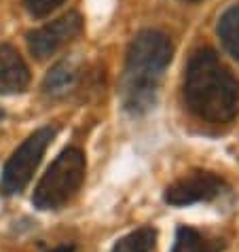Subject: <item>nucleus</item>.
Segmentation results:
<instances>
[{
    "label": "nucleus",
    "mask_w": 239,
    "mask_h": 252,
    "mask_svg": "<svg viewBox=\"0 0 239 252\" xmlns=\"http://www.w3.org/2000/svg\"><path fill=\"white\" fill-rule=\"evenodd\" d=\"M218 36H220L224 49L239 60V4L231 6L218 22Z\"/></svg>",
    "instance_id": "9b49d317"
},
{
    "label": "nucleus",
    "mask_w": 239,
    "mask_h": 252,
    "mask_svg": "<svg viewBox=\"0 0 239 252\" xmlns=\"http://www.w3.org/2000/svg\"><path fill=\"white\" fill-rule=\"evenodd\" d=\"M154 244H157V231L152 227H140L117 240L112 252H152Z\"/></svg>",
    "instance_id": "9d476101"
},
{
    "label": "nucleus",
    "mask_w": 239,
    "mask_h": 252,
    "mask_svg": "<svg viewBox=\"0 0 239 252\" xmlns=\"http://www.w3.org/2000/svg\"><path fill=\"white\" fill-rule=\"evenodd\" d=\"M2 119H4V113H2V108H0V121H2Z\"/></svg>",
    "instance_id": "4468645a"
},
{
    "label": "nucleus",
    "mask_w": 239,
    "mask_h": 252,
    "mask_svg": "<svg viewBox=\"0 0 239 252\" xmlns=\"http://www.w3.org/2000/svg\"><path fill=\"white\" fill-rule=\"evenodd\" d=\"M184 102L208 123H229L239 110V81L212 49H199L186 66Z\"/></svg>",
    "instance_id": "f257e3e1"
},
{
    "label": "nucleus",
    "mask_w": 239,
    "mask_h": 252,
    "mask_svg": "<svg viewBox=\"0 0 239 252\" xmlns=\"http://www.w3.org/2000/svg\"><path fill=\"white\" fill-rule=\"evenodd\" d=\"M85 180V155L79 149H66L45 172L34 189L32 204L38 210H60L74 197Z\"/></svg>",
    "instance_id": "7ed1b4c3"
},
{
    "label": "nucleus",
    "mask_w": 239,
    "mask_h": 252,
    "mask_svg": "<svg viewBox=\"0 0 239 252\" xmlns=\"http://www.w3.org/2000/svg\"><path fill=\"white\" fill-rule=\"evenodd\" d=\"M224 180L212 172H191L184 178L167 187L165 201L170 206H191L199 201H212L224 193Z\"/></svg>",
    "instance_id": "39448f33"
},
{
    "label": "nucleus",
    "mask_w": 239,
    "mask_h": 252,
    "mask_svg": "<svg viewBox=\"0 0 239 252\" xmlns=\"http://www.w3.org/2000/svg\"><path fill=\"white\" fill-rule=\"evenodd\" d=\"M55 136L53 127H40L13 153L11 159L6 161L2 170V180H0V191L4 195H15L22 193L32 180L34 172L43 159L47 146L51 144Z\"/></svg>",
    "instance_id": "20e7f679"
},
{
    "label": "nucleus",
    "mask_w": 239,
    "mask_h": 252,
    "mask_svg": "<svg viewBox=\"0 0 239 252\" xmlns=\"http://www.w3.org/2000/svg\"><path fill=\"white\" fill-rule=\"evenodd\" d=\"M81 30H83V19L79 13H66L55 22L28 34V47H30L34 58L45 60L66 43H70L72 38L79 36Z\"/></svg>",
    "instance_id": "423d86ee"
},
{
    "label": "nucleus",
    "mask_w": 239,
    "mask_h": 252,
    "mask_svg": "<svg viewBox=\"0 0 239 252\" xmlns=\"http://www.w3.org/2000/svg\"><path fill=\"white\" fill-rule=\"evenodd\" d=\"M222 248L224 242L220 237L203 233V231L193 229L188 225H180L176 231L172 252H220Z\"/></svg>",
    "instance_id": "6e6552de"
},
{
    "label": "nucleus",
    "mask_w": 239,
    "mask_h": 252,
    "mask_svg": "<svg viewBox=\"0 0 239 252\" xmlns=\"http://www.w3.org/2000/svg\"><path fill=\"white\" fill-rule=\"evenodd\" d=\"M30 85V70L17 49L0 45V95L22 94Z\"/></svg>",
    "instance_id": "0eeeda50"
},
{
    "label": "nucleus",
    "mask_w": 239,
    "mask_h": 252,
    "mask_svg": "<svg viewBox=\"0 0 239 252\" xmlns=\"http://www.w3.org/2000/svg\"><path fill=\"white\" fill-rule=\"evenodd\" d=\"M53 252H74V248L72 246H61V248H55Z\"/></svg>",
    "instance_id": "ddd939ff"
},
{
    "label": "nucleus",
    "mask_w": 239,
    "mask_h": 252,
    "mask_svg": "<svg viewBox=\"0 0 239 252\" xmlns=\"http://www.w3.org/2000/svg\"><path fill=\"white\" fill-rule=\"evenodd\" d=\"M79 66H76L74 60H64L60 64H55L49 74L45 76L43 89L47 95H64L68 94V89L74 87L76 79H79Z\"/></svg>",
    "instance_id": "1a4fd4ad"
},
{
    "label": "nucleus",
    "mask_w": 239,
    "mask_h": 252,
    "mask_svg": "<svg viewBox=\"0 0 239 252\" xmlns=\"http://www.w3.org/2000/svg\"><path fill=\"white\" fill-rule=\"evenodd\" d=\"M172 40L159 30H142L136 34L127 49L121 100L125 110L142 115L157 102L159 85L167 64L172 62Z\"/></svg>",
    "instance_id": "f03ea898"
},
{
    "label": "nucleus",
    "mask_w": 239,
    "mask_h": 252,
    "mask_svg": "<svg viewBox=\"0 0 239 252\" xmlns=\"http://www.w3.org/2000/svg\"><path fill=\"white\" fill-rule=\"evenodd\" d=\"M61 2H64V0H26V9L30 11L34 17H45L53 9H58Z\"/></svg>",
    "instance_id": "f8f14e48"
}]
</instances>
